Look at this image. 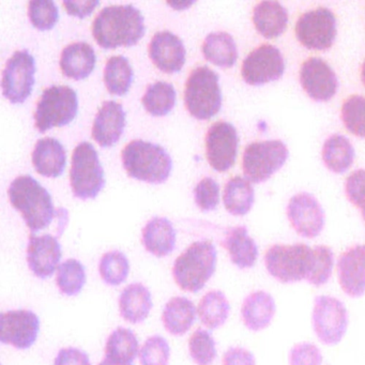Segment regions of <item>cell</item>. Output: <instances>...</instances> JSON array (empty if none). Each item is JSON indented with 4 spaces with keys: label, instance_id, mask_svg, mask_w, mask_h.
<instances>
[{
    "label": "cell",
    "instance_id": "cell-1",
    "mask_svg": "<svg viewBox=\"0 0 365 365\" xmlns=\"http://www.w3.org/2000/svg\"><path fill=\"white\" fill-rule=\"evenodd\" d=\"M145 19L133 5L103 8L93 23V36L106 50L132 46L145 35Z\"/></svg>",
    "mask_w": 365,
    "mask_h": 365
},
{
    "label": "cell",
    "instance_id": "cell-2",
    "mask_svg": "<svg viewBox=\"0 0 365 365\" xmlns=\"http://www.w3.org/2000/svg\"><path fill=\"white\" fill-rule=\"evenodd\" d=\"M8 195L33 234L48 228L57 217L50 192L31 175L14 179L8 189Z\"/></svg>",
    "mask_w": 365,
    "mask_h": 365
},
{
    "label": "cell",
    "instance_id": "cell-3",
    "mask_svg": "<svg viewBox=\"0 0 365 365\" xmlns=\"http://www.w3.org/2000/svg\"><path fill=\"white\" fill-rule=\"evenodd\" d=\"M315 262L314 247L305 243L273 245L264 254V266L274 281L284 285L307 283Z\"/></svg>",
    "mask_w": 365,
    "mask_h": 365
},
{
    "label": "cell",
    "instance_id": "cell-4",
    "mask_svg": "<svg viewBox=\"0 0 365 365\" xmlns=\"http://www.w3.org/2000/svg\"><path fill=\"white\" fill-rule=\"evenodd\" d=\"M217 253L209 240L196 241L175 260L172 273L183 292L196 294L210 281L217 269Z\"/></svg>",
    "mask_w": 365,
    "mask_h": 365
},
{
    "label": "cell",
    "instance_id": "cell-5",
    "mask_svg": "<svg viewBox=\"0 0 365 365\" xmlns=\"http://www.w3.org/2000/svg\"><path fill=\"white\" fill-rule=\"evenodd\" d=\"M123 168L131 178L159 185L165 182L172 172V158L158 144L134 140L121 153Z\"/></svg>",
    "mask_w": 365,
    "mask_h": 365
},
{
    "label": "cell",
    "instance_id": "cell-6",
    "mask_svg": "<svg viewBox=\"0 0 365 365\" xmlns=\"http://www.w3.org/2000/svg\"><path fill=\"white\" fill-rule=\"evenodd\" d=\"M219 80V74L207 66L195 68L190 74L185 83V103L194 118L208 120L221 110Z\"/></svg>",
    "mask_w": 365,
    "mask_h": 365
},
{
    "label": "cell",
    "instance_id": "cell-7",
    "mask_svg": "<svg viewBox=\"0 0 365 365\" xmlns=\"http://www.w3.org/2000/svg\"><path fill=\"white\" fill-rule=\"evenodd\" d=\"M312 331L322 345H339L349 328V311L341 299L331 294H319L313 301Z\"/></svg>",
    "mask_w": 365,
    "mask_h": 365
},
{
    "label": "cell",
    "instance_id": "cell-8",
    "mask_svg": "<svg viewBox=\"0 0 365 365\" xmlns=\"http://www.w3.org/2000/svg\"><path fill=\"white\" fill-rule=\"evenodd\" d=\"M70 185L76 198L93 200L106 185L104 170L97 150L89 142H82L74 149L70 170Z\"/></svg>",
    "mask_w": 365,
    "mask_h": 365
},
{
    "label": "cell",
    "instance_id": "cell-9",
    "mask_svg": "<svg viewBox=\"0 0 365 365\" xmlns=\"http://www.w3.org/2000/svg\"><path fill=\"white\" fill-rule=\"evenodd\" d=\"M78 110V93L66 85H53L42 93L35 112L36 128L44 133L72 123Z\"/></svg>",
    "mask_w": 365,
    "mask_h": 365
},
{
    "label": "cell",
    "instance_id": "cell-10",
    "mask_svg": "<svg viewBox=\"0 0 365 365\" xmlns=\"http://www.w3.org/2000/svg\"><path fill=\"white\" fill-rule=\"evenodd\" d=\"M287 159L288 148L282 140L252 143L243 153L242 168L245 178L250 182H264L283 168Z\"/></svg>",
    "mask_w": 365,
    "mask_h": 365
},
{
    "label": "cell",
    "instance_id": "cell-11",
    "mask_svg": "<svg viewBox=\"0 0 365 365\" xmlns=\"http://www.w3.org/2000/svg\"><path fill=\"white\" fill-rule=\"evenodd\" d=\"M294 31L297 39L309 50H328L336 38V18L328 8H316L299 18Z\"/></svg>",
    "mask_w": 365,
    "mask_h": 365
},
{
    "label": "cell",
    "instance_id": "cell-12",
    "mask_svg": "<svg viewBox=\"0 0 365 365\" xmlns=\"http://www.w3.org/2000/svg\"><path fill=\"white\" fill-rule=\"evenodd\" d=\"M36 61L27 50L16 51L3 72V95L11 103L22 104L29 99L35 85Z\"/></svg>",
    "mask_w": 365,
    "mask_h": 365
},
{
    "label": "cell",
    "instance_id": "cell-13",
    "mask_svg": "<svg viewBox=\"0 0 365 365\" xmlns=\"http://www.w3.org/2000/svg\"><path fill=\"white\" fill-rule=\"evenodd\" d=\"M285 61L281 51L271 44H264L252 51L243 61L241 76L247 84L260 86L283 76Z\"/></svg>",
    "mask_w": 365,
    "mask_h": 365
},
{
    "label": "cell",
    "instance_id": "cell-14",
    "mask_svg": "<svg viewBox=\"0 0 365 365\" xmlns=\"http://www.w3.org/2000/svg\"><path fill=\"white\" fill-rule=\"evenodd\" d=\"M40 318L31 309H12L0 315V341L16 349H29L37 341Z\"/></svg>",
    "mask_w": 365,
    "mask_h": 365
},
{
    "label": "cell",
    "instance_id": "cell-15",
    "mask_svg": "<svg viewBox=\"0 0 365 365\" xmlns=\"http://www.w3.org/2000/svg\"><path fill=\"white\" fill-rule=\"evenodd\" d=\"M286 215L294 232L305 239L317 238L326 224L322 205L312 194L305 192L290 198Z\"/></svg>",
    "mask_w": 365,
    "mask_h": 365
},
{
    "label": "cell",
    "instance_id": "cell-16",
    "mask_svg": "<svg viewBox=\"0 0 365 365\" xmlns=\"http://www.w3.org/2000/svg\"><path fill=\"white\" fill-rule=\"evenodd\" d=\"M239 138L236 128L227 121H217L206 135V153L209 164L217 172L232 168L238 153Z\"/></svg>",
    "mask_w": 365,
    "mask_h": 365
},
{
    "label": "cell",
    "instance_id": "cell-17",
    "mask_svg": "<svg viewBox=\"0 0 365 365\" xmlns=\"http://www.w3.org/2000/svg\"><path fill=\"white\" fill-rule=\"evenodd\" d=\"M337 283L350 299L365 296V245H354L341 252L335 266Z\"/></svg>",
    "mask_w": 365,
    "mask_h": 365
},
{
    "label": "cell",
    "instance_id": "cell-18",
    "mask_svg": "<svg viewBox=\"0 0 365 365\" xmlns=\"http://www.w3.org/2000/svg\"><path fill=\"white\" fill-rule=\"evenodd\" d=\"M300 83L314 101H329L339 89V80L332 68L318 57H311L300 68Z\"/></svg>",
    "mask_w": 365,
    "mask_h": 365
},
{
    "label": "cell",
    "instance_id": "cell-19",
    "mask_svg": "<svg viewBox=\"0 0 365 365\" xmlns=\"http://www.w3.org/2000/svg\"><path fill=\"white\" fill-rule=\"evenodd\" d=\"M63 250L57 237L31 234L27 245L26 259L29 270L38 279H46L57 271Z\"/></svg>",
    "mask_w": 365,
    "mask_h": 365
},
{
    "label": "cell",
    "instance_id": "cell-20",
    "mask_svg": "<svg viewBox=\"0 0 365 365\" xmlns=\"http://www.w3.org/2000/svg\"><path fill=\"white\" fill-rule=\"evenodd\" d=\"M149 56L158 69L176 73L185 66L187 50L178 36L170 31H159L151 38Z\"/></svg>",
    "mask_w": 365,
    "mask_h": 365
},
{
    "label": "cell",
    "instance_id": "cell-21",
    "mask_svg": "<svg viewBox=\"0 0 365 365\" xmlns=\"http://www.w3.org/2000/svg\"><path fill=\"white\" fill-rule=\"evenodd\" d=\"M277 312V301L270 292L254 290L243 299L240 309L241 322L251 332H262L272 324Z\"/></svg>",
    "mask_w": 365,
    "mask_h": 365
},
{
    "label": "cell",
    "instance_id": "cell-22",
    "mask_svg": "<svg viewBox=\"0 0 365 365\" xmlns=\"http://www.w3.org/2000/svg\"><path fill=\"white\" fill-rule=\"evenodd\" d=\"M125 116L123 106L118 102H103L93 120V140L104 148L116 144L125 131Z\"/></svg>",
    "mask_w": 365,
    "mask_h": 365
},
{
    "label": "cell",
    "instance_id": "cell-23",
    "mask_svg": "<svg viewBox=\"0 0 365 365\" xmlns=\"http://www.w3.org/2000/svg\"><path fill=\"white\" fill-rule=\"evenodd\" d=\"M222 247L227 252L232 264L240 270L254 268L259 257L257 243L250 236L245 226L230 228L222 241Z\"/></svg>",
    "mask_w": 365,
    "mask_h": 365
},
{
    "label": "cell",
    "instance_id": "cell-24",
    "mask_svg": "<svg viewBox=\"0 0 365 365\" xmlns=\"http://www.w3.org/2000/svg\"><path fill=\"white\" fill-rule=\"evenodd\" d=\"M177 232L166 217H155L147 222L142 230L145 250L155 257H166L176 247Z\"/></svg>",
    "mask_w": 365,
    "mask_h": 365
},
{
    "label": "cell",
    "instance_id": "cell-25",
    "mask_svg": "<svg viewBox=\"0 0 365 365\" xmlns=\"http://www.w3.org/2000/svg\"><path fill=\"white\" fill-rule=\"evenodd\" d=\"M31 160L38 174L48 178H57L65 170L67 153L56 138H41L34 148Z\"/></svg>",
    "mask_w": 365,
    "mask_h": 365
},
{
    "label": "cell",
    "instance_id": "cell-26",
    "mask_svg": "<svg viewBox=\"0 0 365 365\" xmlns=\"http://www.w3.org/2000/svg\"><path fill=\"white\" fill-rule=\"evenodd\" d=\"M153 296L142 283H132L121 292L118 299L119 314L130 324H142L153 309Z\"/></svg>",
    "mask_w": 365,
    "mask_h": 365
},
{
    "label": "cell",
    "instance_id": "cell-27",
    "mask_svg": "<svg viewBox=\"0 0 365 365\" xmlns=\"http://www.w3.org/2000/svg\"><path fill=\"white\" fill-rule=\"evenodd\" d=\"M95 50L87 42H73L63 48L61 52V71L67 78L76 81L84 80L91 76L96 67Z\"/></svg>",
    "mask_w": 365,
    "mask_h": 365
},
{
    "label": "cell",
    "instance_id": "cell-28",
    "mask_svg": "<svg viewBox=\"0 0 365 365\" xmlns=\"http://www.w3.org/2000/svg\"><path fill=\"white\" fill-rule=\"evenodd\" d=\"M197 309L193 301L185 297H174L166 302L162 312V324L170 334L182 336L193 326Z\"/></svg>",
    "mask_w": 365,
    "mask_h": 365
},
{
    "label": "cell",
    "instance_id": "cell-29",
    "mask_svg": "<svg viewBox=\"0 0 365 365\" xmlns=\"http://www.w3.org/2000/svg\"><path fill=\"white\" fill-rule=\"evenodd\" d=\"M253 22L262 37L273 39L285 31L288 12L277 1H260L254 8Z\"/></svg>",
    "mask_w": 365,
    "mask_h": 365
},
{
    "label": "cell",
    "instance_id": "cell-30",
    "mask_svg": "<svg viewBox=\"0 0 365 365\" xmlns=\"http://www.w3.org/2000/svg\"><path fill=\"white\" fill-rule=\"evenodd\" d=\"M202 54L207 61L222 68H230L238 59V48L232 35L226 31H215L205 38Z\"/></svg>",
    "mask_w": 365,
    "mask_h": 365
},
{
    "label": "cell",
    "instance_id": "cell-31",
    "mask_svg": "<svg viewBox=\"0 0 365 365\" xmlns=\"http://www.w3.org/2000/svg\"><path fill=\"white\" fill-rule=\"evenodd\" d=\"M322 157L329 170L334 174H343L354 163V146L345 136L332 134L324 140Z\"/></svg>",
    "mask_w": 365,
    "mask_h": 365
},
{
    "label": "cell",
    "instance_id": "cell-32",
    "mask_svg": "<svg viewBox=\"0 0 365 365\" xmlns=\"http://www.w3.org/2000/svg\"><path fill=\"white\" fill-rule=\"evenodd\" d=\"M230 304L221 290H210L202 299L197 307L200 322L209 330L221 328L230 318Z\"/></svg>",
    "mask_w": 365,
    "mask_h": 365
},
{
    "label": "cell",
    "instance_id": "cell-33",
    "mask_svg": "<svg viewBox=\"0 0 365 365\" xmlns=\"http://www.w3.org/2000/svg\"><path fill=\"white\" fill-rule=\"evenodd\" d=\"M255 192L247 178L236 176L230 178L224 189L223 202L226 210L235 217L247 215L253 207Z\"/></svg>",
    "mask_w": 365,
    "mask_h": 365
},
{
    "label": "cell",
    "instance_id": "cell-34",
    "mask_svg": "<svg viewBox=\"0 0 365 365\" xmlns=\"http://www.w3.org/2000/svg\"><path fill=\"white\" fill-rule=\"evenodd\" d=\"M140 344L135 333L125 327L115 329L106 343V358L117 362L132 363L140 354Z\"/></svg>",
    "mask_w": 365,
    "mask_h": 365
},
{
    "label": "cell",
    "instance_id": "cell-35",
    "mask_svg": "<svg viewBox=\"0 0 365 365\" xmlns=\"http://www.w3.org/2000/svg\"><path fill=\"white\" fill-rule=\"evenodd\" d=\"M133 78V69L127 57L117 55L108 58L104 69V84L112 95L125 96Z\"/></svg>",
    "mask_w": 365,
    "mask_h": 365
},
{
    "label": "cell",
    "instance_id": "cell-36",
    "mask_svg": "<svg viewBox=\"0 0 365 365\" xmlns=\"http://www.w3.org/2000/svg\"><path fill=\"white\" fill-rule=\"evenodd\" d=\"M142 103L146 112L153 116H165L176 104V91L170 83H153L147 87Z\"/></svg>",
    "mask_w": 365,
    "mask_h": 365
},
{
    "label": "cell",
    "instance_id": "cell-37",
    "mask_svg": "<svg viewBox=\"0 0 365 365\" xmlns=\"http://www.w3.org/2000/svg\"><path fill=\"white\" fill-rule=\"evenodd\" d=\"M86 281V269L80 260L70 258L59 264L56 271V285L63 296H78Z\"/></svg>",
    "mask_w": 365,
    "mask_h": 365
},
{
    "label": "cell",
    "instance_id": "cell-38",
    "mask_svg": "<svg viewBox=\"0 0 365 365\" xmlns=\"http://www.w3.org/2000/svg\"><path fill=\"white\" fill-rule=\"evenodd\" d=\"M99 273L102 281L108 286H119L127 281L130 273V262L118 250L106 252L99 262Z\"/></svg>",
    "mask_w": 365,
    "mask_h": 365
},
{
    "label": "cell",
    "instance_id": "cell-39",
    "mask_svg": "<svg viewBox=\"0 0 365 365\" xmlns=\"http://www.w3.org/2000/svg\"><path fill=\"white\" fill-rule=\"evenodd\" d=\"M314 251H315V262L307 284L313 287L319 288L327 285L332 279L336 260H335L334 252L328 245H315Z\"/></svg>",
    "mask_w": 365,
    "mask_h": 365
},
{
    "label": "cell",
    "instance_id": "cell-40",
    "mask_svg": "<svg viewBox=\"0 0 365 365\" xmlns=\"http://www.w3.org/2000/svg\"><path fill=\"white\" fill-rule=\"evenodd\" d=\"M189 352L197 365H210L217 356V341L206 329L198 328L189 339Z\"/></svg>",
    "mask_w": 365,
    "mask_h": 365
},
{
    "label": "cell",
    "instance_id": "cell-41",
    "mask_svg": "<svg viewBox=\"0 0 365 365\" xmlns=\"http://www.w3.org/2000/svg\"><path fill=\"white\" fill-rule=\"evenodd\" d=\"M341 117L350 133L365 138V97L354 95L348 98L341 106Z\"/></svg>",
    "mask_w": 365,
    "mask_h": 365
},
{
    "label": "cell",
    "instance_id": "cell-42",
    "mask_svg": "<svg viewBox=\"0 0 365 365\" xmlns=\"http://www.w3.org/2000/svg\"><path fill=\"white\" fill-rule=\"evenodd\" d=\"M138 356L140 365H168L170 344L161 335H151L143 344Z\"/></svg>",
    "mask_w": 365,
    "mask_h": 365
},
{
    "label": "cell",
    "instance_id": "cell-43",
    "mask_svg": "<svg viewBox=\"0 0 365 365\" xmlns=\"http://www.w3.org/2000/svg\"><path fill=\"white\" fill-rule=\"evenodd\" d=\"M31 24L39 31H48L58 22V7L51 0H33L29 5Z\"/></svg>",
    "mask_w": 365,
    "mask_h": 365
},
{
    "label": "cell",
    "instance_id": "cell-44",
    "mask_svg": "<svg viewBox=\"0 0 365 365\" xmlns=\"http://www.w3.org/2000/svg\"><path fill=\"white\" fill-rule=\"evenodd\" d=\"M288 365H322L324 354L319 346L312 341L294 344L287 354Z\"/></svg>",
    "mask_w": 365,
    "mask_h": 365
},
{
    "label": "cell",
    "instance_id": "cell-45",
    "mask_svg": "<svg viewBox=\"0 0 365 365\" xmlns=\"http://www.w3.org/2000/svg\"><path fill=\"white\" fill-rule=\"evenodd\" d=\"M196 205L202 211H212L220 202V185L215 179L206 177L194 189Z\"/></svg>",
    "mask_w": 365,
    "mask_h": 365
},
{
    "label": "cell",
    "instance_id": "cell-46",
    "mask_svg": "<svg viewBox=\"0 0 365 365\" xmlns=\"http://www.w3.org/2000/svg\"><path fill=\"white\" fill-rule=\"evenodd\" d=\"M348 200L360 210L365 223V170H358L349 175L345 182Z\"/></svg>",
    "mask_w": 365,
    "mask_h": 365
},
{
    "label": "cell",
    "instance_id": "cell-47",
    "mask_svg": "<svg viewBox=\"0 0 365 365\" xmlns=\"http://www.w3.org/2000/svg\"><path fill=\"white\" fill-rule=\"evenodd\" d=\"M222 365H257L253 352L242 346H232L224 352Z\"/></svg>",
    "mask_w": 365,
    "mask_h": 365
},
{
    "label": "cell",
    "instance_id": "cell-48",
    "mask_svg": "<svg viewBox=\"0 0 365 365\" xmlns=\"http://www.w3.org/2000/svg\"><path fill=\"white\" fill-rule=\"evenodd\" d=\"M54 365H91L88 354L78 348L68 347L59 350Z\"/></svg>",
    "mask_w": 365,
    "mask_h": 365
},
{
    "label": "cell",
    "instance_id": "cell-49",
    "mask_svg": "<svg viewBox=\"0 0 365 365\" xmlns=\"http://www.w3.org/2000/svg\"><path fill=\"white\" fill-rule=\"evenodd\" d=\"M99 4V1H63V5L70 16L84 19L91 16Z\"/></svg>",
    "mask_w": 365,
    "mask_h": 365
},
{
    "label": "cell",
    "instance_id": "cell-50",
    "mask_svg": "<svg viewBox=\"0 0 365 365\" xmlns=\"http://www.w3.org/2000/svg\"><path fill=\"white\" fill-rule=\"evenodd\" d=\"M193 4V1H185V3H168V5L170 7L175 8V9H185L187 7H190V6Z\"/></svg>",
    "mask_w": 365,
    "mask_h": 365
},
{
    "label": "cell",
    "instance_id": "cell-51",
    "mask_svg": "<svg viewBox=\"0 0 365 365\" xmlns=\"http://www.w3.org/2000/svg\"><path fill=\"white\" fill-rule=\"evenodd\" d=\"M99 365H133L132 363H123V362H117V361L110 360L108 358H104L101 362L99 363Z\"/></svg>",
    "mask_w": 365,
    "mask_h": 365
},
{
    "label": "cell",
    "instance_id": "cell-52",
    "mask_svg": "<svg viewBox=\"0 0 365 365\" xmlns=\"http://www.w3.org/2000/svg\"><path fill=\"white\" fill-rule=\"evenodd\" d=\"M361 78H362V83L365 86V61L362 66V70H361Z\"/></svg>",
    "mask_w": 365,
    "mask_h": 365
}]
</instances>
